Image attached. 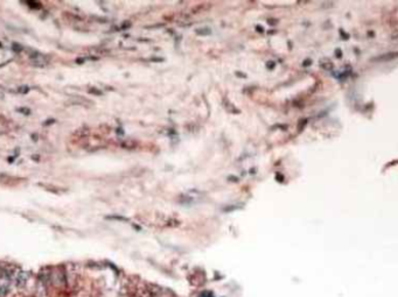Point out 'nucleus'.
Returning <instances> with one entry per match:
<instances>
[{
	"label": "nucleus",
	"mask_w": 398,
	"mask_h": 297,
	"mask_svg": "<svg viewBox=\"0 0 398 297\" xmlns=\"http://www.w3.org/2000/svg\"><path fill=\"white\" fill-rule=\"evenodd\" d=\"M55 123V120H54V119H49V121L44 123V125H50V123Z\"/></svg>",
	"instance_id": "nucleus-4"
},
{
	"label": "nucleus",
	"mask_w": 398,
	"mask_h": 297,
	"mask_svg": "<svg viewBox=\"0 0 398 297\" xmlns=\"http://www.w3.org/2000/svg\"><path fill=\"white\" fill-rule=\"evenodd\" d=\"M18 92H19V93H21V94L28 93V92H29V88H28L27 85H22V86H20V88L18 89Z\"/></svg>",
	"instance_id": "nucleus-1"
},
{
	"label": "nucleus",
	"mask_w": 398,
	"mask_h": 297,
	"mask_svg": "<svg viewBox=\"0 0 398 297\" xmlns=\"http://www.w3.org/2000/svg\"><path fill=\"white\" fill-rule=\"evenodd\" d=\"M26 4L28 5L32 9H39V7H40V4L36 3V1H27Z\"/></svg>",
	"instance_id": "nucleus-2"
},
{
	"label": "nucleus",
	"mask_w": 398,
	"mask_h": 297,
	"mask_svg": "<svg viewBox=\"0 0 398 297\" xmlns=\"http://www.w3.org/2000/svg\"><path fill=\"white\" fill-rule=\"evenodd\" d=\"M18 111H19L20 113H23V114H29L30 113L29 108H26V107H21V108H19Z\"/></svg>",
	"instance_id": "nucleus-3"
}]
</instances>
